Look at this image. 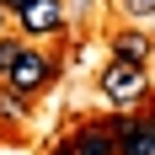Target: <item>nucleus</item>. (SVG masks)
Masks as SVG:
<instances>
[{"mask_svg":"<svg viewBox=\"0 0 155 155\" xmlns=\"http://www.w3.org/2000/svg\"><path fill=\"white\" fill-rule=\"evenodd\" d=\"M59 70H64L59 54H48V48H21L0 86H5V91H16V96H43V91H54Z\"/></svg>","mask_w":155,"mask_h":155,"instance_id":"nucleus-1","label":"nucleus"},{"mask_svg":"<svg viewBox=\"0 0 155 155\" xmlns=\"http://www.w3.org/2000/svg\"><path fill=\"white\" fill-rule=\"evenodd\" d=\"M102 102L107 107H139V102H150V75H144V64H123V59H107V70H102Z\"/></svg>","mask_w":155,"mask_h":155,"instance_id":"nucleus-2","label":"nucleus"},{"mask_svg":"<svg viewBox=\"0 0 155 155\" xmlns=\"http://www.w3.org/2000/svg\"><path fill=\"white\" fill-rule=\"evenodd\" d=\"M16 27H21V38H59V32L70 27L64 0H27V5L16 11Z\"/></svg>","mask_w":155,"mask_h":155,"instance_id":"nucleus-3","label":"nucleus"},{"mask_svg":"<svg viewBox=\"0 0 155 155\" xmlns=\"http://www.w3.org/2000/svg\"><path fill=\"white\" fill-rule=\"evenodd\" d=\"M112 139H118V155H155V123L144 112H128V118H107Z\"/></svg>","mask_w":155,"mask_h":155,"instance_id":"nucleus-4","label":"nucleus"},{"mask_svg":"<svg viewBox=\"0 0 155 155\" xmlns=\"http://www.w3.org/2000/svg\"><path fill=\"white\" fill-rule=\"evenodd\" d=\"M54 155H118V139H112L107 123H80Z\"/></svg>","mask_w":155,"mask_h":155,"instance_id":"nucleus-5","label":"nucleus"},{"mask_svg":"<svg viewBox=\"0 0 155 155\" xmlns=\"http://www.w3.org/2000/svg\"><path fill=\"white\" fill-rule=\"evenodd\" d=\"M150 54H155V38H144L139 27H123L112 38V59H123V64H150Z\"/></svg>","mask_w":155,"mask_h":155,"instance_id":"nucleus-6","label":"nucleus"},{"mask_svg":"<svg viewBox=\"0 0 155 155\" xmlns=\"http://www.w3.org/2000/svg\"><path fill=\"white\" fill-rule=\"evenodd\" d=\"M27 43H16V38H0V80H5V70L16 64V54H21Z\"/></svg>","mask_w":155,"mask_h":155,"instance_id":"nucleus-7","label":"nucleus"},{"mask_svg":"<svg viewBox=\"0 0 155 155\" xmlns=\"http://www.w3.org/2000/svg\"><path fill=\"white\" fill-rule=\"evenodd\" d=\"M128 16H155V0H123Z\"/></svg>","mask_w":155,"mask_h":155,"instance_id":"nucleus-8","label":"nucleus"},{"mask_svg":"<svg viewBox=\"0 0 155 155\" xmlns=\"http://www.w3.org/2000/svg\"><path fill=\"white\" fill-rule=\"evenodd\" d=\"M21 5H27V0H0V11H11V16L21 11Z\"/></svg>","mask_w":155,"mask_h":155,"instance_id":"nucleus-9","label":"nucleus"},{"mask_svg":"<svg viewBox=\"0 0 155 155\" xmlns=\"http://www.w3.org/2000/svg\"><path fill=\"white\" fill-rule=\"evenodd\" d=\"M5 16H11V11H0V38H5Z\"/></svg>","mask_w":155,"mask_h":155,"instance_id":"nucleus-10","label":"nucleus"}]
</instances>
